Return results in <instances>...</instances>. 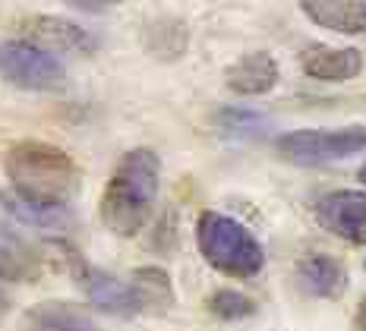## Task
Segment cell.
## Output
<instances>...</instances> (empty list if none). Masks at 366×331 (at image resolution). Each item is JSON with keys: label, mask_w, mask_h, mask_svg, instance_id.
<instances>
[{"label": "cell", "mask_w": 366, "mask_h": 331, "mask_svg": "<svg viewBox=\"0 0 366 331\" xmlns=\"http://www.w3.org/2000/svg\"><path fill=\"white\" fill-rule=\"evenodd\" d=\"M196 243L202 259L215 272L231 278H256L265 265L262 243L249 234L240 221L221 212H202L196 221Z\"/></svg>", "instance_id": "3"}, {"label": "cell", "mask_w": 366, "mask_h": 331, "mask_svg": "<svg viewBox=\"0 0 366 331\" xmlns=\"http://www.w3.org/2000/svg\"><path fill=\"white\" fill-rule=\"evenodd\" d=\"M274 149L291 164H303V167L329 164V161H341V158L357 155V152H366V127L294 129V133L278 136Z\"/></svg>", "instance_id": "4"}, {"label": "cell", "mask_w": 366, "mask_h": 331, "mask_svg": "<svg viewBox=\"0 0 366 331\" xmlns=\"http://www.w3.org/2000/svg\"><path fill=\"white\" fill-rule=\"evenodd\" d=\"M354 325H357V331H366V300L360 303V310H357V315H354Z\"/></svg>", "instance_id": "19"}, {"label": "cell", "mask_w": 366, "mask_h": 331, "mask_svg": "<svg viewBox=\"0 0 366 331\" xmlns=\"http://www.w3.org/2000/svg\"><path fill=\"white\" fill-rule=\"evenodd\" d=\"M6 310H10V297L4 294V287H0V315H4Z\"/></svg>", "instance_id": "20"}, {"label": "cell", "mask_w": 366, "mask_h": 331, "mask_svg": "<svg viewBox=\"0 0 366 331\" xmlns=\"http://www.w3.org/2000/svg\"><path fill=\"white\" fill-rule=\"evenodd\" d=\"M278 76H281L278 60L269 51H253L247 57H240L237 64L227 66L224 82L237 95H265V92L278 86Z\"/></svg>", "instance_id": "10"}, {"label": "cell", "mask_w": 366, "mask_h": 331, "mask_svg": "<svg viewBox=\"0 0 366 331\" xmlns=\"http://www.w3.org/2000/svg\"><path fill=\"white\" fill-rule=\"evenodd\" d=\"M294 278H297V284H300L303 294L322 297V300L341 297L345 287H347L345 265L332 256H303L300 262H297Z\"/></svg>", "instance_id": "11"}, {"label": "cell", "mask_w": 366, "mask_h": 331, "mask_svg": "<svg viewBox=\"0 0 366 331\" xmlns=\"http://www.w3.org/2000/svg\"><path fill=\"white\" fill-rule=\"evenodd\" d=\"M79 281L86 297L92 300V306H98L102 312L108 315H136L139 312V300H136L133 287L127 281L114 278V275L102 272V268L82 265L79 268Z\"/></svg>", "instance_id": "8"}, {"label": "cell", "mask_w": 366, "mask_h": 331, "mask_svg": "<svg viewBox=\"0 0 366 331\" xmlns=\"http://www.w3.org/2000/svg\"><path fill=\"white\" fill-rule=\"evenodd\" d=\"M316 218L329 234L347 243H366V192L338 189L319 199Z\"/></svg>", "instance_id": "6"}, {"label": "cell", "mask_w": 366, "mask_h": 331, "mask_svg": "<svg viewBox=\"0 0 366 331\" xmlns=\"http://www.w3.org/2000/svg\"><path fill=\"white\" fill-rule=\"evenodd\" d=\"M4 167L13 183V192L29 202L66 209L79 189V171H76L73 158L48 142L26 139L10 145Z\"/></svg>", "instance_id": "2"}, {"label": "cell", "mask_w": 366, "mask_h": 331, "mask_svg": "<svg viewBox=\"0 0 366 331\" xmlns=\"http://www.w3.org/2000/svg\"><path fill=\"white\" fill-rule=\"evenodd\" d=\"M303 73L319 82H347L360 73L363 57L357 48H332V44H310L300 54Z\"/></svg>", "instance_id": "9"}, {"label": "cell", "mask_w": 366, "mask_h": 331, "mask_svg": "<svg viewBox=\"0 0 366 331\" xmlns=\"http://www.w3.org/2000/svg\"><path fill=\"white\" fill-rule=\"evenodd\" d=\"M0 278L13 284H32L41 278L38 252L4 221H0Z\"/></svg>", "instance_id": "12"}, {"label": "cell", "mask_w": 366, "mask_h": 331, "mask_svg": "<svg viewBox=\"0 0 366 331\" xmlns=\"http://www.w3.org/2000/svg\"><path fill=\"white\" fill-rule=\"evenodd\" d=\"M0 202L4 209L13 214L22 224H32V227H41V230H64L70 227V209H60V205H41V202H29V199L16 196L13 189L0 192Z\"/></svg>", "instance_id": "15"}, {"label": "cell", "mask_w": 366, "mask_h": 331, "mask_svg": "<svg viewBox=\"0 0 366 331\" xmlns=\"http://www.w3.org/2000/svg\"><path fill=\"white\" fill-rule=\"evenodd\" d=\"M0 76L29 92H54L64 86L66 70L54 54L35 48V44L19 38V41L0 44Z\"/></svg>", "instance_id": "5"}, {"label": "cell", "mask_w": 366, "mask_h": 331, "mask_svg": "<svg viewBox=\"0 0 366 331\" xmlns=\"http://www.w3.org/2000/svg\"><path fill=\"white\" fill-rule=\"evenodd\" d=\"M360 180H363V183H366V164H363V167H360Z\"/></svg>", "instance_id": "21"}, {"label": "cell", "mask_w": 366, "mask_h": 331, "mask_svg": "<svg viewBox=\"0 0 366 331\" xmlns=\"http://www.w3.org/2000/svg\"><path fill=\"white\" fill-rule=\"evenodd\" d=\"M29 325L35 331H98L79 306L66 300H44L35 310H29Z\"/></svg>", "instance_id": "14"}, {"label": "cell", "mask_w": 366, "mask_h": 331, "mask_svg": "<svg viewBox=\"0 0 366 331\" xmlns=\"http://www.w3.org/2000/svg\"><path fill=\"white\" fill-rule=\"evenodd\" d=\"M209 310H212V315H218V319L234 322V319L253 315L256 306H253V300L237 294V290H218V294H212V300H209Z\"/></svg>", "instance_id": "17"}, {"label": "cell", "mask_w": 366, "mask_h": 331, "mask_svg": "<svg viewBox=\"0 0 366 331\" xmlns=\"http://www.w3.org/2000/svg\"><path fill=\"white\" fill-rule=\"evenodd\" d=\"M22 41L35 44L41 51H66V54H89L95 48L92 38L82 26L60 16H26L22 19Z\"/></svg>", "instance_id": "7"}, {"label": "cell", "mask_w": 366, "mask_h": 331, "mask_svg": "<svg viewBox=\"0 0 366 331\" xmlns=\"http://www.w3.org/2000/svg\"><path fill=\"white\" fill-rule=\"evenodd\" d=\"M162 161L152 149H133L114 167L102 196V221L111 234L136 237L146 227L158 199Z\"/></svg>", "instance_id": "1"}, {"label": "cell", "mask_w": 366, "mask_h": 331, "mask_svg": "<svg viewBox=\"0 0 366 331\" xmlns=\"http://www.w3.org/2000/svg\"><path fill=\"white\" fill-rule=\"evenodd\" d=\"M300 13L329 32H366V4H357V0H312V4L307 0V4H300Z\"/></svg>", "instance_id": "13"}, {"label": "cell", "mask_w": 366, "mask_h": 331, "mask_svg": "<svg viewBox=\"0 0 366 331\" xmlns=\"http://www.w3.org/2000/svg\"><path fill=\"white\" fill-rule=\"evenodd\" d=\"M218 123H221V129L231 136H249V133L265 129V117L256 111H224Z\"/></svg>", "instance_id": "18"}, {"label": "cell", "mask_w": 366, "mask_h": 331, "mask_svg": "<svg viewBox=\"0 0 366 331\" xmlns=\"http://www.w3.org/2000/svg\"><path fill=\"white\" fill-rule=\"evenodd\" d=\"M129 287L139 300V312H167L174 303L171 281L162 268H136Z\"/></svg>", "instance_id": "16"}]
</instances>
